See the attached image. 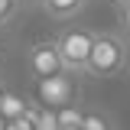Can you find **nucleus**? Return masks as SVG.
Segmentation results:
<instances>
[{
  "mask_svg": "<svg viewBox=\"0 0 130 130\" xmlns=\"http://www.w3.org/2000/svg\"><path fill=\"white\" fill-rule=\"evenodd\" d=\"M20 3L23 0H0V26L13 23V16L20 13Z\"/></svg>",
  "mask_w": 130,
  "mask_h": 130,
  "instance_id": "9",
  "label": "nucleus"
},
{
  "mask_svg": "<svg viewBox=\"0 0 130 130\" xmlns=\"http://www.w3.org/2000/svg\"><path fill=\"white\" fill-rule=\"evenodd\" d=\"M114 3H117V7H127V3H130V0H114Z\"/></svg>",
  "mask_w": 130,
  "mask_h": 130,
  "instance_id": "14",
  "label": "nucleus"
},
{
  "mask_svg": "<svg viewBox=\"0 0 130 130\" xmlns=\"http://www.w3.org/2000/svg\"><path fill=\"white\" fill-rule=\"evenodd\" d=\"M59 130H81L85 127V117H88V111L81 107L78 101L75 104H68V107H59Z\"/></svg>",
  "mask_w": 130,
  "mask_h": 130,
  "instance_id": "6",
  "label": "nucleus"
},
{
  "mask_svg": "<svg viewBox=\"0 0 130 130\" xmlns=\"http://www.w3.org/2000/svg\"><path fill=\"white\" fill-rule=\"evenodd\" d=\"M7 130H36V124H32L29 117H20V120H10Z\"/></svg>",
  "mask_w": 130,
  "mask_h": 130,
  "instance_id": "11",
  "label": "nucleus"
},
{
  "mask_svg": "<svg viewBox=\"0 0 130 130\" xmlns=\"http://www.w3.org/2000/svg\"><path fill=\"white\" fill-rule=\"evenodd\" d=\"M36 130H59V114L49 111V107H42L39 120H36Z\"/></svg>",
  "mask_w": 130,
  "mask_h": 130,
  "instance_id": "10",
  "label": "nucleus"
},
{
  "mask_svg": "<svg viewBox=\"0 0 130 130\" xmlns=\"http://www.w3.org/2000/svg\"><path fill=\"white\" fill-rule=\"evenodd\" d=\"M39 7H42V13L52 16V20H72V16H78L85 10V3L88 0H36Z\"/></svg>",
  "mask_w": 130,
  "mask_h": 130,
  "instance_id": "5",
  "label": "nucleus"
},
{
  "mask_svg": "<svg viewBox=\"0 0 130 130\" xmlns=\"http://www.w3.org/2000/svg\"><path fill=\"white\" fill-rule=\"evenodd\" d=\"M7 124H10V120H7V117L0 114V130H7Z\"/></svg>",
  "mask_w": 130,
  "mask_h": 130,
  "instance_id": "13",
  "label": "nucleus"
},
{
  "mask_svg": "<svg viewBox=\"0 0 130 130\" xmlns=\"http://www.w3.org/2000/svg\"><path fill=\"white\" fill-rule=\"evenodd\" d=\"M130 62V49L127 39L117 32H98L94 49H91V62H88V75L94 78H117L127 72Z\"/></svg>",
  "mask_w": 130,
  "mask_h": 130,
  "instance_id": "1",
  "label": "nucleus"
},
{
  "mask_svg": "<svg viewBox=\"0 0 130 130\" xmlns=\"http://www.w3.org/2000/svg\"><path fill=\"white\" fill-rule=\"evenodd\" d=\"M81 130H117V124H114L111 114H104V111H88Z\"/></svg>",
  "mask_w": 130,
  "mask_h": 130,
  "instance_id": "8",
  "label": "nucleus"
},
{
  "mask_svg": "<svg viewBox=\"0 0 130 130\" xmlns=\"http://www.w3.org/2000/svg\"><path fill=\"white\" fill-rule=\"evenodd\" d=\"M75 98H78V81H75L72 72H62V75L36 81V101L42 107H49V111H59V107L75 104Z\"/></svg>",
  "mask_w": 130,
  "mask_h": 130,
  "instance_id": "4",
  "label": "nucleus"
},
{
  "mask_svg": "<svg viewBox=\"0 0 130 130\" xmlns=\"http://www.w3.org/2000/svg\"><path fill=\"white\" fill-rule=\"evenodd\" d=\"M117 13H120V23L130 29V3H127V7H117Z\"/></svg>",
  "mask_w": 130,
  "mask_h": 130,
  "instance_id": "12",
  "label": "nucleus"
},
{
  "mask_svg": "<svg viewBox=\"0 0 130 130\" xmlns=\"http://www.w3.org/2000/svg\"><path fill=\"white\" fill-rule=\"evenodd\" d=\"M127 78H130V62H127Z\"/></svg>",
  "mask_w": 130,
  "mask_h": 130,
  "instance_id": "16",
  "label": "nucleus"
},
{
  "mask_svg": "<svg viewBox=\"0 0 130 130\" xmlns=\"http://www.w3.org/2000/svg\"><path fill=\"white\" fill-rule=\"evenodd\" d=\"M29 107V101L26 98H20L16 91H3V104H0V114L7 117V120H20L23 114Z\"/></svg>",
  "mask_w": 130,
  "mask_h": 130,
  "instance_id": "7",
  "label": "nucleus"
},
{
  "mask_svg": "<svg viewBox=\"0 0 130 130\" xmlns=\"http://www.w3.org/2000/svg\"><path fill=\"white\" fill-rule=\"evenodd\" d=\"M98 32L88 29V26H65L55 42H59V52H62L65 72L72 75H88V62H91V49H94Z\"/></svg>",
  "mask_w": 130,
  "mask_h": 130,
  "instance_id": "2",
  "label": "nucleus"
},
{
  "mask_svg": "<svg viewBox=\"0 0 130 130\" xmlns=\"http://www.w3.org/2000/svg\"><path fill=\"white\" fill-rule=\"evenodd\" d=\"M26 68H29L32 81L62 75L65 62H62V52H59V42H55V39H36V42L26 49Z\"/></svg>",
  "mask_w": 130,
  "mask_h": 130,
  "instance_id": "3",
  "label": "nucleus"
},
{
  "mask_svg": "<svg viewBox=\"0 0 130 130\" xmlns=\"http://www.w3.org/2000/svg\"><path fill=\"white\" fill-rule=\"evenodd\" d=\"M3 91H7V88H0V104H3Z\"/></svg>",
  "mask_w": 130,
  "mask_h": 130,
  "instance_id": "15",
  "label": "nucleus"
}]
</instances>
